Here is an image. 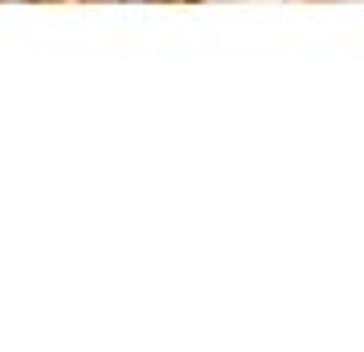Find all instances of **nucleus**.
<instances>
[{
    "label": "nucleus",
    "instance_id": "nucleus-2",
    "mask_svg": "<svg viewBox=\"0 0 364 352\" xmlns=\"http://www.w3.org/2000/svg\"><path fill=\"white\" fill-rule=\"evenodd\" d=\"M127 4H160V0H127Z\"/></svg>",
    "mask_w": 364,
    "mask_h": 352
},
{
    "label": "nucleus",
    "instance_id": "nucleus-1",
    "mask_svg": "<svg viewBox=\"0 0 364 352\" xmlns=\"http://www.w3.org/2000/svg\"><path fill=\"white\" fill-rule=\"evenodd\" d=\"M0 4H37V0H0Z\"/></svg>",
    "mask_w": 364,
    "mask_h": 352
}]
</instances>
